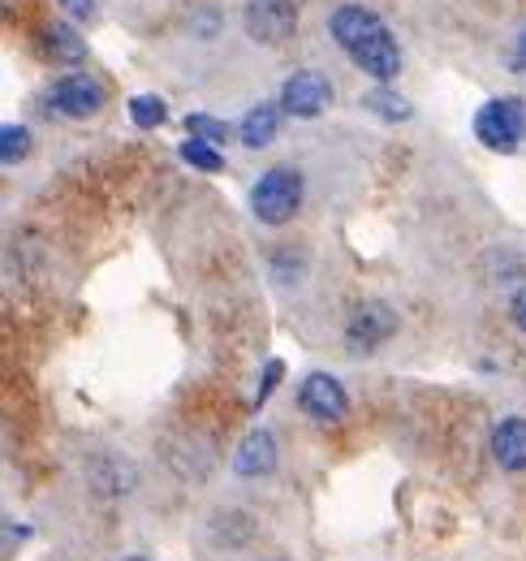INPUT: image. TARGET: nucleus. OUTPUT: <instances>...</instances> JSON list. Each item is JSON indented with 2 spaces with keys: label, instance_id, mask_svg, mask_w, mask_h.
Wrapping results in <instances>:
<instances>
[{
  "label": "nucleus",
  "instance_id": "4be33fe9",
  "mask_svg": "<svg viewBox=\"0 0 526 561\" xmlns=\"http://www.w3.org/2000/svg\"><path fill=\"white\" fill-rule=\"evenodd\" d=\"M510 70L514 73H526V26L514 35V53H510Z\"/></svg>",
  "mask_w": 526,
  "mask_h": 561
},
{
  "label": "nucleus",
  "instance_id": "f8f14e48",
  "mask_svg": "<svg viewBox=\"0 0 526 561\" xmlns=\"http://www.w3.org/2000/svg\"><path fill=\"white\" fill-rule=\"evenodd\" d=\"M39 48H44V57L57 61V66H78V61L87 57V44H82V35H78L69 22H48V26L39 31Z\"/></svg>",
  "mask_w": 526,
  "mask_h": 561
},
{
  "label": "nucleus",
  "instance_id": "dca6fc26",
  "mask_svg": "<svg viewBox=\"0 0 526 561\" xmlns=\"http://www.w3.org/2000/svg\"><path fill=\"white\" fill-rule=\"evenodd\" d=\"M363 104H367V113H380L385 122H405V117H410V100H401V95L389 91V87L367 91V95H363Z\"/></svg>",
  "mask_w": 526,
  "mask_h": 561
},
{
  "label": "nucleus",
  "instance_id": "7ed1b4c3",
  "mask_svg": "<svg viewBox=\"0 0 526 561\" xmlns=\"http://www.w3.org/2000/svg\"><path fill=\"white\" fill-rule=\"evenodd\" d=\"M474 135L492 151H514L526 139V100H488L474 113Z\"/></svg>",
  "mask_w": 526,
  "mask_h": 561
},
{
  "label": "nucleus",
  "instance_id": "6e6552de",
  "mask_svg": "<svg viewBox=\"0 0 526 561\" xmlns=\"http://www.w3.org/2000/svg\"><path fill=\"white\" fill-rule=\"evenodd\" d=\"M298 407H302L311 420L336 423L345 411H350V398H345V389H341L336 376H329V371H311V376L302 380V389H298Z\"/></svg>",
  "mask_w": 526,
  "mask_h": 561
},
{
  "label": "nucleus",
  "instance_id": "f257e3e1",
  "mask_svg": "<svg viewBox=\"0 0 526 561\" xmlns=\"http://www.w3.org/2000/svg\"><path fill=\"white\" fill-rule=\"evenodd\" d=\"M329 31H332V39L350 53V61L363 73H371L376 82H393L397 73H401V48H397L389 26H385L371 9H363V4H341V9H332Z\"/></svg>",
  "mask_w": 526,
  "mask_h": 561
},
{
  "label": "nucleus",
  "instance_id": "0eeeda50",
  "mask_svg": "<svg viewBox=\"0 0 526 561\" xmlns=\"http://www.w3.org/2000/svg\"><path fill=\"white\" fill-rule=\"evenodd\" d=\"M397 329H401V320L389 302H358L350 324H345V337L354 351H376V346L393 342Z\"/></svg>",
  "mask_w": 526,
  "mask_h": 561
},
{
  "label": "nucleus",
  "instance_id": "6ab92c4d",
  "mask_svg": "<svg viewBox=\"0 0 526 561\" xmlns=\"http://www.w3.org/2000/svg\"><path fill=\"white\" fill-rule=\"evenodd\" d=\"M186 130H191L195 139H207V142H220L233 135L225 122H216V117H207V113H191V117H186Z\"/></svg>",
  "mask_w": 526,
  "mask_h": 561
},
{
  "label": "nucleus",
  "instance_id": "2eb2a0df",
  "mask_svg": "<svg viewBox=\"0 0 526 561\" xmlns=\"http://www.w3.org/2000/svg\"><path fill=\"white\" fill-rule=\"evenodd\" d=\"M130 122L138 130H160L169 122V104L160 95H134L130 100Z\"/></svg>",
  "mask_w": 526,
  "mask_h": 561
},
{
  "label": "nucleus",
  "instance_id": "5701e85b",
  "mask_svg": "<svg viewBox=\"0 0 526 561\" xmlns=\"http://www.w3.org/2000/svg\"><path fill=\"white\" fill-rule=\"evenodd\" d=\"M510 320H514V324H518V329L526 333V285L518 289V294H514V302H510Z\"/></svg>",
  "mask_w": 526,
  "mask_h": 561
},
{
  "label": "nucleus",
  "instance_id": "423d86ee",
  "mask_svg": "<svg viewBox=\"0 0 526 561\" xmlns=\"http://www.w3.org/2000/svg\"><path fill=\"white\" fill-rule=\"evenodd\" d=\"M332 104V82L320 70H298L285 78L281 87V113L298 117V122H311L320 113H329Z\"/></svg>",
  "mask_w": 526,
  "mask_h": 561
},
{
  "label": "nucleus",
  "instance_id": "39448f33",
  "mask_svg": "<svg viewBox=\"0 0 526 561\" xmlns=\"http://www.w3.org/2000/svg\"><path fill=\"white\" fill-rule=\"evenodd\" d=\"M48 108H53L57 117H69V122H87V117H95V113L104 108V82L78 70L66 73V78L53 82Z\"/></svg>",
  "mask_w": 526,
  "mask_h": 561
},
{
  "label": "nucleus",
  "instance_id": "393cba45",
  "mask_svg": "<svg viewBox=\"0 0 526 561\" xmlns=\"http://www.w3.org/2000/svg\"><path fill=\"white\" fill-rule=\"evenodd\" d=\"M276 561H289V558H276Z\"/></svg>",
  "mask_w": 526,
  "mask_h": 561
},
{
  "label": "nucleus",
  "instance_id": "aec40b11",
  "mask_svg": "<svg viewBox=\"0 0 526 561\" xmlns=\"http://www.w3.org/2000/svg\"><path fill=\"white\" fill-rule=\"evenodd\" d=\"M281 376H285V363H281V358H272V363H267V367H263L260 398H255V407H263V402H267V393H272V389H276V385H281Z\"/></svg>",
  "mask_w": 526,
  "mask_h": 561
},
{
  "label": "nucleus",
  "instance_id": "f03ea898",
  "mask_svg": "<svg viewBox=\"0 0 526 561\" xmlns=\"http://www.w3.org/2000/svg\"><path fill=\"white\" fill-rule=\"evenodd\" d=\"M298 204H302V173L294 164L267 169L260 182L251 186V211H255V220H263V225L294 220Z\"/></svg>",
  "mask_w": 526,
  "mask_h": 561
},
{
  "label": "nucleus",
  "instance_id": "20e7f679",
  "mask_svg": "<svg viewBox=\"0 0 526 561\" xmlns=\"http://www.w3.org/2000/svg\"><path fill=\"white\" fill-rule=\"evenodd\" d=\"M242 31L263 44V48H276V44H289L294 31H298V13L289 0H247L242 9Z\"/></svg>",
  "mask_w": 526,
  "mask_h": 561
},
{
  "label": "nucleus",
  "instance_id": "412c9836",
  "mask_svg": "<svg viewBox=\"0 0 526 561\" xmlns=\"http://www.w3.org/2000/svg\"><path fill=\"white\" fill-rule=\"evenodd\" d=\"M57 4H61L69 22H91L95 18V0H57Z\"/></svg>",
  "mask_w": 526,
  "mask_h": 561
},
{
  "label": "nucleus",
  "instance_id": "4468645a",
  "mask_svg": "<svg viewBox=\"0 0 526 561\" xmlns=\"http://www.w3.org/2000/svg\"><path fill=\"white\" fill-rule=\"evenodd\" d=\"M211 536H216V545H225V549H242V545L255 536V523H251L242 510H225V514H216Z\"/></svg>",
  "mask_w": 526,
  "mask_h": 561
},
{
  "label": "nucleus",
  "instance_id": "f3484780",
  "mask_svg": "<svg viewBox=\"0 0 526 561\" xmlns=\"http://www.w3.org/2000/svg\"><path fill=\"white\" fill-rule=\"evenodd\" d=\"M178 156H182L191 169H203V173H220V169H225V156L216 151V142H207V139H186L178 147Z\"/></svg>",
  "mask_w": 526,
  "mask_h": 561
},
{
  "label": "nucleus",
  "instance_id": "9d476101",
  "mask_svg": "<svg viewBox=\"0 0 526 561\" xmlns=\"http://www.w3.org/2000/svg\"><path fill=\"white\" fill-rule=\"evenodd\" d=\"M492 458L510 476L526 471V420L510 415V420L496 423V432H492Z\"/></svg>",
  "mask_w": 526,
  "mask_h": 561
},
{
  "label": "nucleus",
  "instance_id": "b1692460",
  "mask_svg": "<svg viewBox=\"0 0 526 561\" xmlns=\"http://www.w3.org/2000/svg\"><path fill=\"white\" fill-rule=\"evenodd\" d=\"M126 561H147V558H126Z\"/></svg>",
  "mask_w": 526,
  "mask_h": 561
},
{
  "label": "nucleus",
  "instance_id": "9b49d317",
  "mask_svg": "<svg viewBox=\"0 0 526 561\" xmlns=\"http://www.w3.org/2000/svg\"><path fill=\"white\" fill-rule=\"evenodd\" d=\"M91 489L104 492V496H126V492L138 489V471L122 454H100L91 462Z\"/></svg>",
  "mask_w": 526,
  "mask_h": 561
},
{
  "label": "nucleus",
  "instance_id": "1a4fd4ad",
  "mask_svg": "<svg viewBox=\"0 0 526 561\" xmlns=\"http://www.w3.org/2000/svg\"><path fill=\"white\" fill-rule=\"evenodd\" d=\"M272 467H276V436H272L267 427L247 432L242 445H238L233 471H238L242 480H260V476H272Z\"/></svg>",
  "mask_w": 526,
  "mask_h": 561
},
{
  "label": "nucleus",
  "instance_id": "a211bd4d",
  "mask_svg": "<svg viewBox=\"0 0 526 561\" xmlns=\"http://www.w3.org/2000/svg\"><path fill=\"white\" fill-rule=\"evenodd\" d=\"M31 156V130L26 126H4L0 130V160L4 164H18Z\"/></svg>",
  "mask_w": 526,
  "mask_h": 561
},
{
  "label": "nucleus",
  "instance_id": "ddd939ff",
  "mask_svg": "<svg viewBox=\"0 0 526 561\" xmlns=\"http://www.w3.org/2000/svg\"><path fill=\"white\" fill-rule=\"evenodd\" d=\"M276 135H281V104H255L242 117V126H238V139H242V147H251V151L272 147Z\"/></svg>",
  "mask_w": 526,
  "mask_h": 561
}]
</instances>
